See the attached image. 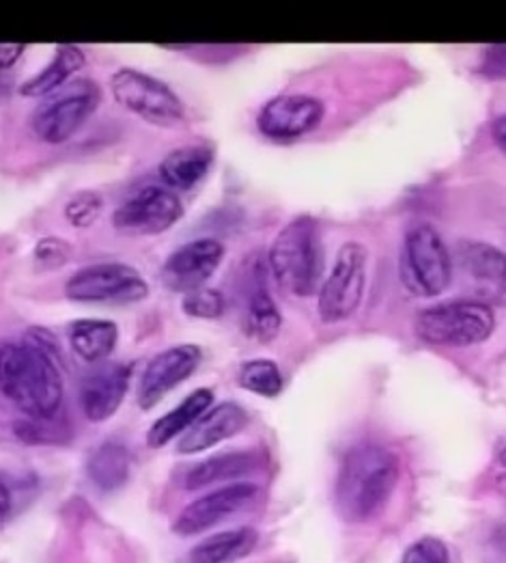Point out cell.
Listing matches in <instances>:
<instances>
[{
  "label": "cell",
  "instance_id": "cell-31",
  "mask_svg": "<svg viewBox=\"0 0 506 563\" xmlns=\"http://www.w3.org/2000/svg\"><path fill=\"white\" fill-rule=\"evenodd\" d=\"M479 71L490 80H505L506 78V46H490L481 55Z\"/></svg>",
  "mask_w": 506,
  "mask_h": 563
},
{
  "label": "cell",
  "instance_id": "cell-13",
  "mask_svg": "<svg viewBox=\"0 0 506 563\" xmlns=\"http://www.w3.org/2000/svg\"><path fill=\"white\" fill-rule=\"evenodd\" d=\"M201 365V350L194 343L170 345L156 354L140 378L138 406L151 410L165 395L185 383Z\"/></svg>",
  "mask_w": 506,
  "mask_h": 563
},
{
  "label": "cell",
  "instance_id": "cell-10",
  "mask_svg": "<svg viewBox=\"0 0 506 563\" xmlns=\"http://www.w3.org/2000/svg\"><path fill=\"white\" fill-rule=\"evenodd\" d=\"M183 217L181 199L167 186L149 184L132 190L114 210L113 223L127 235H158Z\"/></svg>",
  "mask_w": 506,
  "mask_h": 563
},
{
  "label": "cell",
  "instance_id": "cell-4",
  "mask_svg": "<svg viewBox=\"0 0 506 563\" xmlns=\"http://www.w3.org/2000/svg\"><path fill=\"white\" fill-rule=\"evenodd\" d=\"M100 102L102 91L95 80H69L65 87L42 100V104L31 114V128L44 143H67L98 111Z\"/></svg>",
  "mask_w": 506,
  "mask_h": 563
},
{
  "label": "cell",
  "instance_id": "cell-15",
  "mask_svg": "<svg viewBox=\"0 0 506 563\" xmlns=\"http://www.w3.org/2000/svg\"><path fill=\"white\" fill-rule=\"evenodd\" d=\"M130 367L119 361L95 363L80 380V406L89 421L111 419L130 387Z\"/></svg>",
  "mask_w": 506,
  "mask_h": 563
},
{
  "label": "cell",
  "instance_id": "cell-17",
  "mask_svg": "<svg viewBox=\"0 0 506 563\" xmlns=\"http://www.w3.org/2000/svg\"><path fill=\"white\" fill-rule=\"evenodd\" d=\"M248 426V412L235 404L225 401L210 408L177 443L179 453H201L221 445L226 439L237 437Z\"/></svg>",
  "mask_w": 506,
  "mask_h": 563
},
{
  "label": "cell",
  "instance_id": "cell-23",
  "mask_svg": "<svg viewBox=\"0 0 506 563\" xmlns=\"http://www.w3.org/2000/svg\"><path fill=\"white\" fill-rule=\"evenodd\" d=\"M119 339L116 324L109 320H76L69 327V343L87 363H102L113 354Z\"/></svg>",
  "mask_w": 506,
  "mask_h": 563
},
{
  "label": "cell",
  "instance_id": "cell-32",
  "mask_svg": "<svg viewBox=\"0 0 506 563\" xmlns=\"http://www.w3.org/2000/svg\"><path fill=\"white\" fill-rule=\"evenodd\" d=\"M24 51L26 46L22 44H0V71L9 69L18 58L22 57Z\"/></svg>",
  "mask_w": 506,
  "mask_h": 563
},
{
  "label": "cell",
  "instance_id": "cell-28",
  "mask_svg": "<svg viewBox=\"0 0 506 563\" xmlns=\"http://www.w3.org/2000/svg\"><path fill=\"white\" fill-rule=\"evenodd\" d=\"M183 311L192 318L201 320H214L225 313V296L218 289L199 287L194 291H188L181 302Z\"/></svg>",
  "mask_w": 506,
  "mask_h": 563
},
{
  "label": "cell",
  "instance_id": "cell-16",
  "mask_svg": "<svg viewBox=\"0 0 506 563\" xmlns=\"http://www.w3.org/2000/svg\"><path fill=\"white\" fill-rule=\"evenodd\" d=\"M324 119V104L311 96H279L257 117L261 134L274 141H291L315 130Z\"/></svg>",
  "mask_w": 506,
  "mask_h": 563
},
{
  "label": "cell",
  "instance_id": "cell-9",
  "mask_svg": "<svg viewBox=\"0 0 506 563\" xmlns=\"http://www.w3.org/2000/svg\"><path fill=\"white\" fill-rule=\"evenodd\" d=\"M65 294L78 302L132 305L149 296V285L127 264L102 262L76 271L65 283Z\"/></svg>",
  "mask_w": 506,
  "mask_h": 563
},
{
  "label": "cell",
  "instance_id": "cell-3",
  "mask_svg": "<svg viewBox=\"0 0 506 563\" xmlns=\"http://www.w3.org/2000/svg\"><path fill=\"white\" fill-rule=\"evenodd\" d=\"M270 271L291 296H313L324 273L319 227L311 217H297L282 229L268 255Z\"/></svg>",
  "mask_w": 506,
  "mask_h": 563
},
{
  "label": "cell",
  "instance_id": "cell-1",
  "mask_svg": "<svg viewBox=\"0 0 506 563\" xmlns=\"http://www.w3.org/2000/svg\"><path fill=\"white\" fill-rule=\"evenodd\" d=\"M0 394L31 419H53L63 404V378L48 347L37 341L0 345Z\"/></svg>",
  "mask_w": 506,
  "mask_h": 563
},
{
  "label": "cell",
  "instance_id": "cell-21",
  "mask_svg": "<svg viewBox=\"0 0 506 563\" xmlns=\"http://www.w3.org/2000/svg\"><path fill=\"white\" fill-rule=\"evenodd\" d=\"M212 165L214 152L207 145H185L167 154L158 173L170 190H190L210 173Z\"/></svg>",
  "mask_w": 506,
  "mask_h": 563
},
{
  "label": "cell",
  "instance_id": "cell-26",
  "mask_svg": "<svg viewBox=\"0 0 506 563\" xmlns=\"http://www.w3.org/2000/svg\"><path fill=\"white\" fill-rule=\"evenodd\" d=\"M237 380H239V387L261 397H277L284 387V378L279 365L268 358H255L244 363Z\"/></svg>",
  "mask_w": 506,
  "mask_h": 563
},
{
  "label": "cell",
  "instance_id": "cell-20",
  "mask_svg": "<svg viewBox=\"0 0 506 563\" xmlns=\"http://www.w3.org/2000/svg\"><path fill=\"white\" fill-rule=\"evenodd\" d=\"M214 404V391L212 389H196L194 394L188 395L179 406H175L165 417H160L149 434L147 445L151 450H160L169 445L172 439H181Z\"/></svg>",
  "mask_w": 506,
  "mask_h": 563
},
{
  "label": "cell",
  "instance_id": "cell-7",
  "mask_svg": "<svg viewBox=\"0 0 506 563\" xmlns=\"http://www.w3.org/2000/svg\"><path fill=\"white\" fill-rule=\"evenodd\" d=\"M114 100L130 113L151 125L170 128L183 121V102L167 82L132 67L116 69L111 76Z\"/></svg>",
  "mask_w": 506,
  "mask_h": 563
},
{
  "label": "cell",
  "instance_id": "cell-22",
  "mask_svg": "<svg viewBox=\"0 0 506 563\" xmlns=\"http://www.w3.org/2000/svg\"><path fill=\"white\" fill-rule=\"evenodd\" d=\"M85 53L78 46L71 44H63L58 46L57 53L53 60L40 69L35 76H31L29 80H24V85L20 87V93L24 98H46L50 93H55L60 87H65L69 82V78L85 67Z\"/></svg>",
  "mask_w": 506,
  "mask_h": 563
},
{
  "label": "cell",
  "instance_id": "cell-25",
  "mask_svg": "<svg viewBox=\"0 0 506 563\" xmlns=\"http://www.w3.org/2000/svg\"><path fill=\"white\" fill-rule=\"evenodd\" d=\"M87 473L98 488L111 493L127 484L132 473V455L125 445L116 441L102 443L91 453L87 462Z\"/></svg>",
  "mask_w": 506,
  "mask_h": 563
},
{
  "label": "cell",
  "instance_id": "cell-12",
  "mask_svg": "<svg viewBox=\"0 0 506 563\" xmlns=\"http://www.w3.org/2000/svg\"><path fill=\"white\" fill-rule=\"evenodd\" d=\"M257 495H259V488L255 484H248V482L226 484L223 488H218L185 507L177 516L172 531L183 538L199 536V533L221 525L223 520L230 518L239 509L250 506L257 499Z\"/></svg>",
  "mask_w": 506,
  "mask_h": 563
},
{
  "label": "cell",
  "instance_id": "cell-24",
  "mask_svg": "<svg viewBox=\"0 0 506 563\" xmlns=\"http://www.w3.org/2000/svg\"><path fill=\"white\" fill-rule=\"evenodd\" d=\"M257 544V531L250 527H239L216 533L201 544H196L190 555L188 563H228L248 555Z\"/></svg>",
  "mask_w": 506,
  "mask_h": 563
},
{
  "label": "cell",
  "instance_id": "cell-33",
  "mask_svg": "<svg viewBox=\"0 0 506 563\" xmlns=\"http://www.w3.org/2000/svg\"><path fill=\"white\" fill-rule=\"evenodd\" d=\"M11 507H13V497H11V490L9 486L4 484V479H0V525L9 518L11 514Z\"/></svg>",
  "mask_w": 506,
  "mask_h": 563
},
{
  "label": "cell",
  "instance_id": "cell-5",
  "mask_svg": "<svg viewBox=\"0 0 506 563\" xmlns=\"http://www.w3.org/2000/svg\"><path fill=\"white\" fill-rule=\"evenodd\" d=\"M401 282L416 296H438L452 282V257L431 225L412 227L401 251Z\"/></svg>",
  "mask_w": 506,
  "mask_h": 563
},
{
  "label": "cell",
  "instance_id": "cell-6",
  "mask_svg": "<svg viewBox=\"0 0 506 563\" xmlns=\"http://www.w3.org/2000/svg\"><path fill=\"white\" fill-rule=\"evenodd\" d=\"M496 318L490 305L476 300H454L425 309L416 318L418 338L434 345H476L494 333Z\"/></svg>",
  "mask_w": 506,
  "mask_h": 563
},
{
  "label": "cell",
  "instance_id": "cell-11",
  "mask_svg": "<svg viewBox=\"0 0 506 563\" xmlns=\"http://www.w3.org/2000/svg\"><path fill=\"white\" fill-rule=\"evenodd\" d=\"M454 266L470 300L506 302V255L487 242L463 240L454 253Z\"/></svg>",
  "mask_w": 506,
  "mask_h": 563
},
{
  "label": "cell",
  "instance_id": "cell-34",
  "mask_svg": "<svg viewBox=\"0 0 506 563\" xmlns=\"http://www.w3.org/2000/svg\"><path fill=\"white\" fill-rule=\"evenodd\" d=\"M492 136H494V141H496V145L506 154V114L498 117V119L494 121V125H492Z\"/></svg>",
  "mask_w": 506,
  "mask_h": 563
},
{
  "label": "cell",
  "instance_id": "cell-29",
  "mask_svg": "<svg viewBox=\"0 0 506 563\" xmlns=\"http://www.w3.org/2000/svg\"><path fill=\"white\" fill-rule=\"evenodd\" d=\"M74 255V246L60 238H42L33 249V262L40 271L63 268Z\"/></svg>",
  "mask_w": 506,
  "mask_h": 563
},
{
  "label": "cell",
  "instance_id": "cell-18",
  "mask_svg": "<svg viewBox=\"0 0 506 563\" xmlns=\"http://www.w3.org/2000/svg\"><path fill=\"white\" fill-rule=\"evenodd\" d=\"M263 466V453L261 451H233L221 453L214 457H207L192 466L185 475V488L188 490H201L214 484L223 482H237L241 477L252 475Z\"/></svg>",
  "mask_w": 506,
  "mask_h": 563
},
{
  "label": "cell",
  "instance_id": "cell-19",
  "mask_svg": "<svg viewBox=\"0 0 506 563\" xmlns=\"http://www.w3.org/2000/svg\"><path fill=\"white\" fill-rule=\"evenodd\" d=\"M263 264L252 262L250 277H246V329L252 338L268 343L279 335L282 316L263 282Z\"/></svg>",
  "mask_w": 506,
  "mask_h": 563
},
{
  "label": "cell",
  "instance_id": "cell-27",
  "mask_svg": "<svg viewBox=\"0 0 506 563\" xmlns=\"http://www.w3.org/2000/svg\"><path fill=\"white\" fill-rule=\"evenodd\" d=\"M102 210H104V201L98 192L80 190L67 201L65 219L69 225L85 229V227L93 225L100 219Z\"/></svg>",
  "mask_w": 506,
  "mask_h": 563
},
{
  "label": "cell",
  "instance_id": "cell-14",
  "mask_svg": "<svg viewBox=\"0 0 506 563\" xmlns=\"http://www.w3.org/2000/svg\"><path fill=\"white\" fill-rule=\"evenodd\" d=\"M223 260H225L223 242L214 238H199V240L185 242L183 246L170 253L162 266V279L170 289L188 294L210 282L214 273L221 268Z\"/></svg>",
  "mask_w": 506,
  "mask_h": 563
},
{
  "label": "cell",
  "instance_id": "cell-2",
  "mask_svg": "<svg viewBox=\"0 0 506 563\" xmlns=\"http://www.w3.org/2000/svg\"><path fill=\"white\" fill-rule=\"evenodd\" d=\"M398 482V457L382 445H358L347 451L338 468L335 501L349 522L375 518L393 497Z\"/></svg>",
  "mask_w": 506,
  "mask_h": 563
},
{
  "label": "cell",
  "instance_id": "cell-30",
  "mask_svg": "<svg viewBox=\"0 0 506 563\" xmlns=\"http://www.w3.org/2000/svg\"><path fill=\"white\" fill-rule=\"evenodd\" d=\"M401 563H450L449 547L434 536L420 538L405 551Z\"/></svg>",
  "mask_w": 506,
  "mask_h": 563
},
{
  "label": "cell",
  "instance_id": "cell-8",
  "mask_svg": "<svg viewBox=\"0 0 506 563\" xmlns=\"http://www.w3.org/2000/svg\"><path fill=\"white\" fill-rule=\"evenodd\" d=\"M369 253L358 242H347L338 251L337 262L319 289V318L326 324L351 318L364 296Z\"/></svg>",
  "mask_w": 506,
  "mask_h": 563
},
{
  "label": "cell",
  "instance_id": "cell-35",
  "mask_svg": "<svg viewBox=\"0 0 506 563\" xmlns=\"http://www.w3.org/2000/svg\"><path fill=\"white\" fill-rule=\"evenodd\" d=\"M498 462H501V466H503V468L506 471V448L505 450L501 451V457H498Z\"/></svg>",
  "mask_w": 506,
  "mask_h": 563
}]
</instances>
